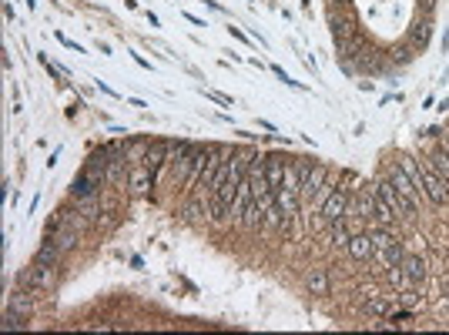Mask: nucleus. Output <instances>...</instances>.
Listing matches in <instances>:
<instances>
[{
	"label": "nucleus",
	"mask_w": 449,
	"mask_h": 335,
	"mask_svg": "<svg viewBox=\"0 0 449 335\" xmlns=\"http://www.w3.org/2000/svg\"><path fill=\"white\" fill-rule=\"evenodd\" d=\"M17 289H30V292H54L57 289V265H44L34 262L24 272H17Z\"/></svg>",
	"instance_id": "f257e3e1"
},
{
	"label": "nucleus",
	"mask_w": 449,
	"mask_h": 335,
	"mask_svg": "<svg viewBox=\"0 0 449 335\" xmlns=\"http://www.w3.org/2000/svg\"><path fill=\"white\" fill-rule=\"evenodd\" d=\"M389 182H393L396 195L403 198V205H406V211H409V218H416V211H419V205H422L419 188H416V184L409 182V175H406V171H403L399 165L389 168Z\"/></svg>",
	"instance_id": "f03ea898"
},
{
	"label": "nucleus",
	"mask_w": 449,
	"mask_h": 335,
	"mask_svg": "<svg viewBox=\"0 0 449 335\" xmlns=\"http://www.w3.org/2000/svg\"><path fill=\"white\" fill-rule=\"evenodd\" d=\"M298 168H302V188H298V198L315 205L319 191L325 188V165H312V161H305V165H298Z\"/></svg>",
	"instance_id": "7ed1b4c3"
},
{
	"label": "nucleus",
	"mask_w": 449,
	"mask_h": 335,
	"mask_svg": "<svg viewBox=\"0 0 449 335\" xmlns=\"http://www.w3.org/2000/svg\"><path fill=\"white\" fill-rule=\"evenodd\" d=\"M346 208H349V195H346V188L339 184V188H332V191H329V198H325L322 205H319V215H322V225H332V222H339V218L346 215Z\"/></svg>",
	"instance_id": "20e7f679"
},
{
	"label": "nucleus",
	"mask_w": 449,
	"mask_h": 335,
	"mask_svg": "<svg viewBox=\"0 0 449 335\" xmlns=\"http://www.w3.org/2000/svg\"><path fill=\"white\" fill-rule=\"evenodd\" d=\"M419 168H422V191H426V198H429L433 205H439V208L449 205V184L443 182L429 165H419Z\"/></svg>",
	"instance_id": "39448f33"
},
{
	"label": "nucleus",
	"mask_w": 449,
	"mask_h": 335,
	"mask_svg": "<svg viewBox=\"0 0 449 335\" xmlns=\"http://www.w3.org/2000/svg\"><path fill=\"white\" fill-rule=\"evenodd\" d=\"M37 295H41V292H30V289H17L14 295H7V312H17V315L30 319V315L37 312Z\"/></svg>",
	"instance_id": "423d86ee"
},
{
	"label": "nucleus",
	"mask_w": 449,
	"mask_h": 335,
	"mask_svg": "<svg viewBox=\"0 0 449 335\" xmlns=\"http://www.w3.org/2000/svg\"><path fill=\"white\" fill-rule=\"evenodd\" d=\"M403 275H406V289H419L426 282V258L422 255H406L403 258Z\"/></svg>",
	"instance_id": "0eeeda50"
},
{
	"label": "nucleus",
	"mask_w": 449,
	"mask_h": 335,
	"mask_svg": "<svg viewBox=\"0 0 449 335\" xmlns=\"http://www.w3.org/2000/svg\"><path fill=\"white\" fill-rule=\"evenodd\" d=\"M349 255L355 258V262H369V258L376 255V241H372V232H359V235H352Z\"/></svg>",
	"instance_id": "6e6552de"
},
{
	"label": "nucleus",
	"mask_w": 449,
	"mask_h": 335,
	"mask_svg": "<svg viewBox=\"0 0 449 335\" xmlns=\"http://www.w3.org/2000/svg\"><path fill=\"white\" fill-rule=\"evenodd\" d=\"M372 258H379L386 268H399V265H403V258H406V255H403V241H399V238L386 241L382 248H376V255H372Z\"/></svg>",
	"instance_id": "1a4fd4ad"
},
{
	"label": "nucleus",
	"mask_w": 449,
	"mask_h": 335,
	"mask_svg": "<svg viewBox=\"0 0 449 335\" xmlns=\"http://www.w3.org/2000/svg\"><path fill=\"white\" fill-rule=\"evenodd\" d=\"M248 208H252V182L245 178L239 184V191H235V201H232V222H241Z\"/></svg>",
	"instance_id": "9d476101"
},
{
	"label": "nucleus",
	"mask_w": 449,
	"mask_h": 335,
	"mask_svg": "<svg viewBox=\"0 0 449 335\" xmlns=\"http://www.w3.org/2000/svg\"><path fill=\"white\" fill-rule=\"evenodd\" d=\"M151 184H155V171L144 165V161L131 168V191H134V195H148Z\"/></svg>",
	"instance_id": "9b49d317"
},
{
	"label": "nucleus",
	"mask_w": 449,
	"mask_h": 335,
	"mask_svg": "<svg viewBox=\"0 0 449 335\" xmlns=\"http://www.w3.org/2000/svg\"><path fill=\"white\" fill-rule=\"evenodd\" d=\"M262 161H265V178H268V184H272V188H279L282 178H285V165H289V161H285L282 154H265Z\"/></svg>",
	"instance_id": "f8f14e48"
},
{
	"label": "nucleus",
	"mask_w": 449,
	"mask_h": 335,
	"mask_svg": "<svg viewBox=\"0 0 449 335\" xmlns=\"http://www.w3.org/2000/svg\"><path fill=\"white\" fill-rule=\"evenodd\" d=\"M429 168H433L436 175H439V178L449 184V148H446V144L433 148V154H429Z\"/></svg>",
	"instance_id": "ddd939ff"
},
{
	"label": "nucleus",
	"mask_w": 449,
	"mask_h": 335,
	"mask_svg": "<svg viewBox=\"0 0 449 335\" xmlns=\"http://www.w3.org/2000/svg\"><path fill=\"white\" fill-rule=\"evenodd\" d=\"M376 188H379V195L386 198V201H389V205H393V211H396V218H409V211H406V205H403V198L396 195V188H393V182H389V178H386V182H379L376 184Z\"/></svg>",
	"instance_id": "4468645a"
},
{
	"label": "nucleus",
	"mask_w": 449,
	"mask_h": 335,
	"mask_svg": "<svg viewBox=\"0 0 449 335\" xmlns=\"http://www.w3.org/2000/svg\"><path fill=\"white\" fill-rule=\"evenodd\" d=\"M349 241H352V232L342 218L329 225V245H332V248H349Z\"/></svg>",
	"instance_id": "2eb2a0df"
},
{
	"label": "nucleus",
	"mask_w": 449,
	"mask_h": 335,
	"mask_svg": "<svg viewBox=\"0 0 449 335\" xmlns=\"http://www.w3.org/2000/svg\"><path fill=\"white\" fill-rule=\"evenodd\" d=\"M61 258H64V251L57 248V241H51V238H44V245L34 255V262H44V265H61Z\"/></svg>",
	"instance_id": "dca6fc26"
},
{
	"label": "nucleus",
	"mask_w": 449,
	"mask_h": 335,
	"mask_svg": "<svg viewBox=\"0 0 449 335\" xmlns=\"http://www.w3.org/2000/svg\"><path fill=\"white\" fill-rule=\"evenodd\" d=\"M305 289L312 295H329V272L325 268H312L309 275H305Z\"/></svg>",
	"instance_id": "f3484780"
},
{
	"label": "nucleus",
	"mask_w": 449,
	"mask_h": 335,
	"mask_svg": "<svg viewBox=\"0 0 449 335\" xmlns=\"http://www.w3.org/2000/svg\"><path fill=\"white\" fill-rule=\"evenodd\" d=\"M372 201H376V222L382 225V228H389V225L396 222V211H393V205L386 201V198L379 195V188L372 191Z\"/></svg>",
	"instance_id": "a211bd4d"
},
{
	"label": "nucleus",
	"mask_w": 449,
	"mask_h": 335,
	"mask_svg": "<svg viewBox=\"0 0 449 335\" xmlns=\"http://www.w3.org/2000/svg\"><path fill=\"white\" fill-rule=\"evenodd\" d=\"M362 312H365V315H393L389 302H382V298H365V302H362Z\"/></svg>",
	"instance_id": "6ab92c4d"
},
{
	"label": "nucleus",
	"mask_w": 449,
	"mask_h": 335,
	"mask_svg": "<svg viewBox=\"0 0 449 335\" xmlns=\"http://www.w3.org/2000/svg\"><path fill=\"white\" fill-rule=\"evenodd\" d=\"M24 325H27L24 315H17V312H7V308H4V322H0V329H4V332H17V329H24Z\"/></svg>",
	"instance_id": "aec40b11"
},
{
	"label": "nucleus",
	"mask_w": 449,
	"mask_h": 335,
	"mask_svg": "<svg viewBox=\"0 0 449 335\" xmlns=\"http://www.w3.org/2000/svg\"><path fill=\"white\" fill-rule=\"evenodd\" d=\"M359 218H376V201H372V191H362V198H359Z\"/></svg>",
	"instance_id": "412c9836"
},
{
	"label": "nucleus",
	"mask_w": 449,
	"mask_h": 335,
	"mask_svg": "<svg viewBox=\"0 0 449 335\" xmlns=\"http://www.w3.org/2000/svg\"><path fill=\"white\" fill-rule=\"evenodd\" d=\"M201 211H205V205H201L198 198H191V201H188V205H184V208H182V215H184V218H188V222H195V218H198V215H201Z\"/></svg>",
	"instance_id": "4be33fe9"
},
{
	"label": "nucleus",
	"mask_w": 449,
	"mask_h": 335,
	"mask_svg": "<svg viewBox=\"0 0 449 335\" xmlns=\"http://www.w3.org/2000/svg\"><path fill=\"white\" fill-rule=\"evenodd\" d=\"M272 70H275V77H279L282 84H289V87H295V91H305V84H302V81H292V77H289V74H285L282 68H272Z\"/></svg>",
	"instance_id": "5701e85b"
},
{
	"label": "nucleus",
	"mask_w": 449,
	"mask_h": 335,
	"mask_svg": "<svg viewBox=\"0 0 449 335\" xmlns=\"http://www.w3.org/2000/svg\"><path fill=\"white\" fill-rule=\"evenodd\" d=\"M208 94V101H215V104H224V108H235V101L228 98V94H222V91H205Z\"/></svg>",
	"instance_id": "b1692460"
},
{
	"label": "nucleus",
	"mask_w": 449,
	"mask_h": 335,
	"mask_svg": "<svg viewBox=\"0 0 449 335\" xmlns=\"http://www.w3.org/2000/svg\"><path fill=\"white\" fill-rule=\"evenodd\" d=\"M228 34H232V37H235V41H241V44H252V37H248V34H245V30H239V27H235V24H232V27H228Z\"/></svg>",
	"instance_id": "393cba45"
},
{
	"label": "nucleus",
	"mask_w": 449,
	"mask_h": 335,
	"mask_svg": "<svg viewBox=\"0 0 449 335\" xmlns=\"http://www.w3.org/2000/svg\"><path fill=\"white\" fill-rule=\"evenodd\" d=\"M412 41H416V44H422V47H426V41H429V27L422 24V27L416 30V34H412Z\"/></svg>",
	"instance_id": "a878e982"
},
{
	"label": "nucleus",
	"mask_w": 449,
	"mask_h": 335,
	"mask_svg": "<svg viewBox=\"0 0 449 335\" xmlns=\"http://www.w3.org/2000/svg\"><path fill=\"white\" fill-rule=\"evenodd\" d=\"M422 11L429 14V11H433V0H422Z\"/></svg>",
	"instance_id": "bb28decb"
},
{
	"label": "nucleus",
	"mask_w": 449,
	"mask_h": 335,
	"mask_svg": "<svg viewBox=\"0 0 449 335\" xmlns=\"http://www.w3.org/2000/svg\"><path fill=\"white\" fill-rule=\"evenodd\" d=\"M439 138H443V144H446V148H449V131H446V134H443V131H439Z\"/></svg>",
	"instance_id": "cd10ccee"
}]
</instances>
